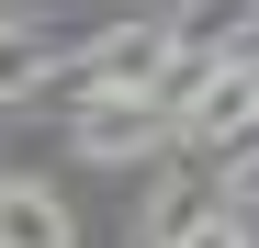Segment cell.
Here are the masks:
<instances>
[{
  "label": "cell",
  "instance_id": "cell-1",
  "mask_svg": "<svg viewBox=\"0 0 259 248\" xmlns=\"http://www.w3.org/2000/svg\"><path fill=\"white\" fill-rule=\"evenodd\" d=\"M181 136H192V147H237V158H248V136H259V68H226V79L181 113Z\"/></svg>",
  "mask_w": 259,
  "mask_h": 248
},
{
  "label": "cell",
  "instance_id": "cell-2",
  "mask_svg": "<svg viewBox=\"0 0 259 248\" xmlns=\"http://www.w3.org/2000/svg\"><path fill=\"white\" fill-rule=\"evenodd\" d=\"M158 136H181V124H169L147 91H136V102H91V113H79V158H102V170H113V158H136V147H158Z\"/></svg>",
  "mask_w": 259,
  "mask_h": 248
},
{
  "label": "cell",
  "instance_id": "cell-3",
  "mask_svg": "<svg viewBox=\"0 0 259 248\" xmlns=\"http://www.w3.org/2000/svg\"><path fill=\"white\" fill-rule=\"evenodd\" d=\"M79 226H68V203L46 192V181H0V248H68Z\"/></svg>",
  "mask_w": 259,
  "mask_h": 248
},
{
  "label": "cell",
  "instance_id": "cell-4",
  "mask_svg": "<svg viewBox=\"0 0 259 248\" xmlns=\"http://www.w3.org/2000/svg\"><path fill=\"white\" fill-rule=\"evenodd\" d=\"M34 68H46V46H34V34H23V23H0V102H12V91H23V79H34Z\"/></svg>",
  "mask_w": 259,
  "mask_h": 248
},
{
  "label": "cell",
  "instance_id": "cell-5",
  "mask_svg": "<svg viewBox=\"0 0 259 248\" xmlns=\"http://www.w3.org/2000/svg\"><path fill=\"white\" fill-rule=\"evenodd\" d=\"M181 248H248V237H237V215H203V226H192Z\"/></svg>",
  "mask_w": 259,
  "mask_h": 248
},
{
  "label": "cell",
  "instance_id": "cell-6",
  "mask_svg": "<svg viewBox=\"0 0 259 248\" xmlns=\"http://www.w3.org/2000/svg\"><path fill=\"white\" fill-rule=\"evenodd\" d=\"M237 192H248V203H259V147H248V170H237Z\"/></svg>",
  "mask_w": 259,
  "mask_h": 248
}]
</instances>
